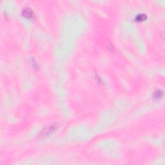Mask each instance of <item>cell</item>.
<instances>
[{"label": "cell", "mask_w": 165, "mask_h": 165, "mask_svg": "<svg viewBox=\"0 0 165 165\" xmlns=\"http://www.w3.org/2000/svg\"><path fill=\"white\" fill-rule=\"evenodd\" d=\"M146 19V15L144 14H138L137 16L135 17V20H136V21H140V22L145 21Z\"/></svg>", "instance_id": "cell-3"}, {"label": "cell", "mask_w": 165, "mask_h": 165, "mask_svg": "<svg viewBox=\"0 0 165 165\" xmlns=\"http://www.w3.org/2000/svg\"><path fill=\"white\" fill-rule=\"evenodd\" d=\"M22 14L26 18H32L34 17V12H33L32 10L30 8H25L23 11Z\"/></svg>", "instance_id": "cell-2"}, {"label": "cell", "mask_w": 165, "mask_h": 165, "mask_svg": "<svg viewBox=\"0 0 165 165\" xmlns=\"http://www.w3.org/2000/svg\"><path fill=\"white\" fill-rule=\"evenodd\" d=\"M57 128H58V125L57 123L50 124L49 125L46 126L45 128H43V130L41 132L39 135L41 137H45L48 136L52 133L54 132Z\"/></svg>", "instance_id": "cell-1"}, {"label": "cell", "mask_w": 165, "mask_h": 165, "mask_svg": "<svg viewBox=\"0 0 165 165\" xmlns=\"http://www.w3.org/2000/svg\"><path fill=\"white\" fill-rule=\"evenodd\" d=\"M163 95V92L161 90H157V91H155L153 94V96L155 99H160L161 98Z\"/></svg>", "instance_id": "cell-4"}]
</instances>
